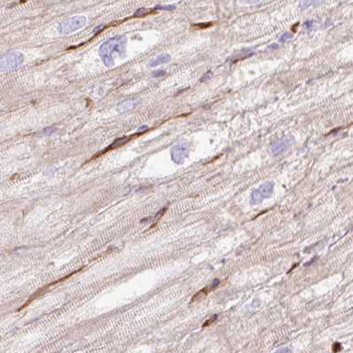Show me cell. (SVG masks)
<instances>
[{"instance_id":"6da1fadb","label":"cell","mask_w":353,"mask_h":353,"mask_svg":"<svg viewBox=\"0 0 353 353\" xmlns=\"http://www.w3.org/2000/svg\"><path fill=\"white\" fill-rule=\"evenodd\" d=\"M126 44L127 37L125 35H119L107 40L100 46L99 55L105 67H112L116 57L125 56Z\"/></svg>"},{"instance_id":"7a4b0ae2","label":"cell","mask_w":353,"mask_h":353,"mask_svg":"<svg viewBox=\"0 0 353 353\" xmlns=\"http://www.w3.org/2000/svg\"><path fill=\"white\" fill-rule=\"evenodd\" d=\"M87 20L84 16H74L67 20H65L59 23L58 30L60 34L69 35L74 33L77 30L81 29L86 25Z\"/></svg>"},{"instance_id":"3957f363","label":"cell","mask_w":353,"mask_h":353,"mask_svg":"<svg viewBox=\"0 0 353 353\" xmlns=\"http://www.w3.org/2000/svg\"><path fill=\"white\" fill-rule=\"evenodd\" d=\"M24 61V56L20 52H10L0 59V71H11L17 68Z\"/></svg>"},{"instance_id":"277c9868","label":"cell","mask_w":353,"mask_h":353,"mask_svg":"<svg viewBox=\"0 0 353 353\" xmlns=\"http://www.w3.org/2000/svg\"><path fill=\"white\" fill-rule=\"evenodd\" d=\"M274 187H275V182H266L264 184L251 193V204L257 205L259 204L263 201L265 198L269 197L272 193L274 191Z\"/></svg>"},{"instance_id":"5b68a950","label":"cell","mask_w":353,"mask_h":353,"mask_svg":"<svg viewBox=\"0 0 353 353\" xmlns=\"http://www.w3.org/2000/svg\"><path fill=\"white\" fill-rule=\"evenodd\" d=\"M190 146L187 142L179 143L172 148L171 158L173 161L176 164H182L188 157Z\"/></svg>"},{"instance_id":"8992f818","label":"cell","mask_w":353,"mask_h":353,"mask_svg":"<svg viewBox=\"0 0 353 353\" xmlns=\"http://www.w3.org/2000/svg\"><path fill=\"white\" fill-rule=\"evenodd\" d=\"M296 142L295 138L292 136H286L278 140L277 142H274L271 145V152L274 155H278L279 153L287 150L288 148L292 146Z\"/></svg>"},{"instance_id":"52a82bcc","label":"cell","mask_w":353,"mask_h":353,"mask_svg":"<svg viewBox=\"0 0 353 353\" xmlns=\"http://www.w3.org/2000/svg\"><path fill=\"white\" fill-rule=\"evenodd\" d=\"M142 133H136V135H134V136H124V137H121V138H119V139H117V140H115L114 142L110 145V146H108L107 149L106 150H104V151H102L101 152H99V153H98V154H96V156H94L93 158H98V156H101V155H103L104 153H105L106 152H108V151H110V150H113V149H115V148H119V147H121L122 145H124L125 143H127V142H128V141H130L131 139H133V138H136V136H140V135H142Z\"/></svg>"},{"instance_id":"ba28073f","label":"cell","mask_w":353,"mask_h":353,"mask_svg":"<svg viewBox=\"0 0 353 353\" xmlns=\"http://www.w3.org/2000/svg\"><path fill=\"white\" fill-rule=\"evenodd\" d=\"M219 284H220V281L218 279H215L212 282H211V284L208 285L207 287H206V288H204L203 289H201L200 291L196 292V294L193 296V297H192L190 303H193V302L197 301V300L203 299L204 297H206V296L208 295V293H210L211 291H212L213 289H215L217 286H219Z\"/></svg>"},{"instance_id":"9c48e42d","label":"cell","mask_w":353,"mask_h":353,"mask_svg":"<svg viewBox=\"0 0 353 353\" xmlns=\"http://www.w3.org/2000/svg\"><path fill=\"white\" fill-rule=\"evenodd\" d=\"M253 53H254L253 50L243 49L240 51H238L236 54L233 55V57H232V62L235 63V62H237V61H240V60H243V59H247V58L250 57Z\"/></svg>"},{"instance_id":"30bf717a","label":"cell","mask_w":353,"mask_h":353,"mask_svg":"<svg viewBox=\"0 0 353 353\" xmlns=\"http://www.w3.org/2000/svg\"><path fill=\"white\" fill-rule=\"evenodd\" d=\"M170 60H171V56L169 54H161V55H158L156 59H152V61L150 62V66L152 67H157V66H159V65L166 64L167 62H169Z\"/></svg>"},{"instance_id":"8fae6325","label":"cell","mask_w":353,"mask_h":353,"mask_svg":"<svg viewBox=\"0 0 353 353\" xmlns=\"http://www.w3.org/2000/svg\"><path fill=\"white\" fill-rule=\"evenodd\" d=\"M153 13H155V9H144V8H141L137 10L133 17H144L146 15L152 14Z\"/></svg>"},{"instance_id":"7c38bea8","label":"cell","mask_w":353,"mask_h":353,"mask_svg":"<svg viewBox=\"0 0 353 353\" xmlns=\"http://www.w3.org/2000/svg\"><path fill=\"white\" fill-rule=\"evenodd\" d=\"M136 103L135 101H125V102H123L122 104H120L119 110L120 112H126L127 110L132 109L133 105H136Z\"/></svg>"},{"instance_id":"4fadbf2b","label":"cell","mask_w":353,"mask_h":353,"mask_svg":"<svg viewBox=\"0 0 353 353\" xmlns=\"http://www.w3.org/2000/svg\"><path fill=\"white\" fill-rule=\"evenodd\" d=\"M174 5H156L155 10H164V11H173L174 10Z\"/></svg>"},{"instance_id":"5bb4252c","label":"cell","mask_w":353,"mask_h":353,"mask_svg":"<svg viewBox=\"0 0 353 353\" xmlns=\"http://www.w3.org/2000/svg\"><path fill=\"white\" fill-rule=\"evenodd\" d=\"M292 37H293V34H292V33H290V32H285L284 34L282 35L280 37L279 42H281V43H284L286 41L291 39Z\"/></svg>"},{"instance_id":"9a60e30c","label":"cell","mask_w":353,"mask_h":353,"mask_svg":"<svg viewBox=\"0 0 353 353\" xmlns=\"http://www.w3.org/2000/svg\"><path fill=\"white\" fill-rule=\"evenodd\" d=\"M313 4H318V2H314V1H302L300 2V7L302 9H306L310 7L311 5H313Z\"/></svg>"},{"instance_id":"2e32d148","label":"cell","mask_w":353,"mask_h":353,"mask_svg":"<svg viewBox=\"0 0 353 353\" xmlns=\"http://www.w3.org/2000/svg\"><path fill=\"white\" fill-rule=\"evenodd\" d=\"M165 74H166V71H164V70H157V71H155L152 74V76L155 77V78H157V77H162Z\"/></svg>"},{"instance_id":"e0dca14e","label":"cell","mask_w":353,"mask_h":353,"mask_svg":"<svg viewBox=\"0 0 353 353\" xmlns=\"http://www.w3.org/2000/svg\"><path fill=\"white\" fill-rule=\"evenodd\" d=\"M211 77H212V74H211V71H209V72H207L205 75H203V77L200 79V82H206V81L210 80Z\"/></svg>"},{"instance_id":"ac0fdd59","label":"cell","mask_w":353,"mask_h":353,"mask_svg":"<svg viewBox=\"0 0 353 353\" xmlns=\"http://www.w3.org/2000/svg\"><path fill=\"white\" fill-rule=\"evenodd\" d=\"M341 350H342V345H341L340 343H334V345L332 346V350H333L334 353L338 352V351H340Z\"/></svg>"},{"instance_id":"d6986e66","label":"cell","mask_w":353,"mask_h":353,"mask_svg":"<svg viewBox=\"0 0 353 353\" xmlns=\"http://www.w3.org/2000/svg\"><path fill=\"white\" fill-rule=\"evenodd\" d=\"M216 319H217V315H213L212 317H211V319H209L206 322H205L204 323V325H203V327L204 328H206V327H207V326H209V325H211V323H213L214 321L216 320Z\"/></svg>"},{"instance_id":"ffe728a7","label":"cell","mask_w":353,"mask_h":353,"mask_svg":"<svg viewBox=\"0 0 353 353\" xmlns=\"http://www.w3.org/2000/svg\"><path fill=\"white\" fill-rule=\"evenodd\" d=\"M211 25V23H207V24H206V23H200V24L194 25V27L196 28V29H206V28L210 27Z\"/></svg>"},{"instance_id":"44dd1931","label":"cell","mask_w":353,"mask_h":353,"mask_svg":"<svg viewBox=\"0 0 353 353\" xmlns=\"http://www.w3.org/2000/svg\"><path fill=\"white\" fill-rule=\"evenodd\" d=\"M290 349L284 347V348H281L279 350H277L275 353H290Z\"/></svg>"},{"instance_id":"7402d4cb","label":"cell","mask_w":353,"mask_h":353,"mask_svg":"<svg viewBox=\"0 0 353 353\" xmlns=\"http://www.w3.org/2000/svg\"><path fill=\"white\" fill-rule=\"evenodd\" d=\"M304 26L307 29H311L312 27H313V21H312V20H307V21L304 22Z\"/></svg>"},{"instance_id":"603a6c76","label":"cell","mask_w":353,"mask_h":353,"mask_svg":"<svg viewBox=\"0 0 353 353\" xmlns=\"http://www.w3.org/2000/svg\"><path fill=\"white\" fill-rule=\"evenodd\" d=\"M54 130H55V128H46V129H44V132H46L47 134H51V133L53 132Z\"/></svg>"},{"instance_id":"cb8c5ba5","label":"cell","mask_w":353,"mask_h":353,"mask_svg":"<svg viewBox=\"0 0 353 353\" xmlns=\"http://www.w3.org/2000/svg\"><path fill=\"white\" fill-rule=\"evenodd\" d=\"M278 48V45L276 44H271V45H269L268 46V49H272V50H275V49H277Z\"/></svg>"},{"instance_id":"d4e9b609","label":"cell","mask_w":353,"mask_h":353,"mask_svg":"<svg viewBox=\"0 0 353 353\" xmlns=\"http://www.w3.org/2000/svg\"><path fill=\"white\" fill-rule=\"evenodd\" d=\"M298 24H299V23H296V24H295L294 26H293V29H292V30H293L294 32H295V31H296V27H297V26H298Z\"/></svg>"}]
</instances>
